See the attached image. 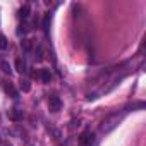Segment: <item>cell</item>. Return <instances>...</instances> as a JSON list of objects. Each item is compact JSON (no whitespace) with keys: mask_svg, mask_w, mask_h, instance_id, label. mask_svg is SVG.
Segmentation results:
<instances>
[{"mask_svg":"<svg viewBox=\"0 0 146 146\" xmlns=\"http://www.w3.org/2000/svg\"><path fill=\"white\" fill-rule=\"evenodd\" d=\"M48 107H50L52 112H58V110L62 108L60 98H58V96H50V98H48Z\"/></svg>","mask_w":146,"mask_h":146,"instance_id":"6da1fadb","label":"cell"},{"mask_svg":"<svg viewBox=\"0 0 146 146\" xmlns=\"http://www.w3.org/2000/svg\"><path fill=\"white\" fill-rule=\"evenodd\" d=\"M21 90H23L24 93H28V91L31 90V84H29L28 81H23V83H21Z\"/></svg>","mask_w":146,"mask_h":146,"instance_id":"7c38bea8","label":"cell"},{"mask_svg":"<svg viewBox=\"0 0 146 146\" xmlns=\"http://www.w3.org/2000/svg\"><path fill=\"white\" fill-rule=\"evenodd\" d=\"M35 57H36V62H41V60H43V48H41V46L36 48V55H35Z\"/></svg>","mask_w":146,"mask_h":146,"instance_id":"30bf717a","label":"cell"},{"mask_svg":"<svg viewBox=\"0 0 146 146\" xmlns=\"http://www.w3.org/2000/svg\"><path fill=\"white\" fill-rule=\"evenodd\" d=\"M0 48H2V50L7 48V38H5L4 35H0Z\"/></svg>","mask_w":146,"mask_h":146,"instance_id":"8fae6325","label":"cell"},{"mask_svg":"<svg viewBox=\"0 0 146 146\" xmlns=\"http://www.w3.org/2000/svg\"><path fill=\"white\" fill-rule=\"evenodd\" d=\"M21 46H23V50L29 52V50H31V41H29L28 38H23V41H21Z\"/></svg>","mask_w":146,"mask_h":146,"instance_id":"52a82bcc","label":"cell"},{"mask_svg":"<svg viewBox=\"0 0 146 146\" xmlns=\"http://www.w3.org/2000/svg\"><path fill=\"white\" fill-rule=\"evenodd\" d=\"M40 76H41V81H43V83H50V79H52V74H50L48 69H43Z\"/></svg>","mask_w":146,"mask_h":146,"instance_id":"8992f818","label":"cell"},{"mask_svg":"<svg viewBox=\"0 0 146 146\" xmlns=\"http://www.w3.org/2000/svg\"><path fill=\"white\" fill-rule=\"evenodd\" d=\"M2 86H4V91H5L7 95H11L12 98H17V90L14 88V84H12V83H4Z\"/></svg>","mask_w":146,"mask_h":146,"instance_id":"7a4b0ae2","label":"cell"},{"mask_svg":"<svg viewBox=\"0 0 146 146\" xmlns=\"http://www.w3.org/2000/svg\"><path fill=\"white\" fill-rule=\"evenodd\" d=\"M50 19H52L50 14H46L45 19H43V29H45V31H48V28H50Z\"/></svg>","mask_w":146,"mask_h":146,"instance_id":"9c48e42d","label":"cell"},{"mask_svg":"<svg viewBox=\"0 0 146 146\" xmlns=\"http://www.w3.org/2000/svg\"><path fill=\"white\" fill-rule=\"evenodd\" d=\"M9 117H11L12 120H16V122H17V120H21V119H23V112H21V110H11V112H9Z\"/></svg>","mask_w":146,"mask_h":146,"instance_id":"5b68a950","label":"cell"},{"mask_svg":"<svg viewBox=\"0 0 146 146\" xmlns=\"http://www.w3.org/2000/svg\"><path fill=\"white\" fill-rule=\"evenodd\" d=\"M16 70L19 72V74H24V72H26V62H24V58H17L16 60Z\"/></svg>","mask_w":146,"mask_h":146,"instance_id":"277c9868","label":"cell"},{"mask_svg":"<svg viewBox=\"0 0 146 146\" xmlns=\"http://www.w3.org/2000/svg\"><path fill=\"white\" fill-rule=\"evenodd\" d=\"M29 12H31V7H29L28 4H24V5L19 9V17H21V19H28V17H29Z\"/></svg>","mask_w":146,"mask_h":146,"instance_id":"3957f363","label":"cell"},{"mask_svg":"<svg viewBox=\"0 0 146 146\" xmlns=\"http://www.w3.org/2000/svg\"><path fill=\"white\" fill-rule=\"evenodd\" d=\"M0 67H2V70L5 72V74H11V64L7 60H4L2 64H0Z\"/></svg>","mask_w":146,"mask_h":146,"instance_id":"ba28073f","label":"cell"}]
</instances>
